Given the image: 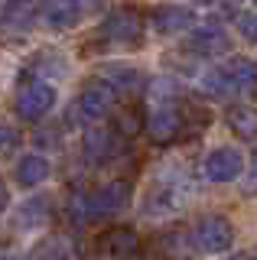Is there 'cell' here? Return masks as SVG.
<instances>
[{
	"label": "cell",
	"instance_id": "obj_29",
	"mask_svg": "<svg viewBox=\"0 0 257 260\" xmlns=\"http://www.w3.org/2000/svg\"><path fill=\"white\" fill-rule=\"evenodd\" d=\"M0 260H10V257H7V254H0Z\"/></svg>",
	"mask_w": 257,
	"mask_h": 260
},
{
	"label": "cell",
	"instance_id": "obj_4",
	"mask_svg": "<svg viewBox=\"0 0 257 260\" xmlns=\"http://www.w3.org/2000/svg\"><path fill=\"white\" fill-rule=\"evenodd\" d=\"M117 88L111 85L108 78H88L78 91V117L88 120V124H98V120L111 117L117 111Z\"/></svg>",
	"mask_w": 257,
	"mask_h": 260
},
{
	"label": "cell",
	"instance_id": "obj_6",
	"mask_svg": "<svg viewBox=\"0 0 257 260\" xmlns=\"http://www.w3.org/2000/svg\"><path fill=\"white\" fill-rule=\"evenodd\" d=\"M147 134L150 143L156 146H170L176 140H182V101H156L153 114H147Z\"/></svg>",
	"mask_w": 257,
	"mask_h": 260
},
{
	"label": "cell",
	"instance_id": "obj_23",
	"mask_svg": "<svg viewBox=\"0 0 257 260\" xmlns=\"http://www.w3.org/2000/svg\"><path fill=\"white\" fill-rule=\"evenodd\" d=\"M159 247H163V254H170V257H186V250L196 247V244H192V234L186 238V234H179V231H166L163 238H159Z\"/></svg>",
	"mask_w": 257,
	"mask_h": 260
},
{
	"label": "cell",
	"instance_id": "obj_9",
	"mask_svg": "<svg viewBox=\"0 0 257 260\" xmlns=\"http://www.w3.org/2000/svg\"><path fill=\"white\" fill-rule=\"evenodd\" d=\"M140 250V234L131 224H114L98 238V254L111 260H131Z\"/></svg>",
	"mask_w": 257,
	"mask_h": 260
},
{
	"label": "cell",
	"instance_id": "obj_8",
	"mask_svg": "<svg viewBox=\"0 0 257 260\" xmlns=\"http://www.w3.org/2000/svg\"><path fill=\"white\" fill-rule=\"evenodd\" d=\"M202 176L208 182H235L244 176V153L235 146H218L202 162Z\"/></svg>",
	"mask_w": 257,
	"mask_h": 260
},
{
	"label": "cell",
	"instance_id": "obj_12",
	"mask_svg": "<svg viewBox=\"0 0 257 260\" xmlns=\"http://www.w3.org/2000/svg\"><path fill=\"white\" fill-rule=\"evenodd\" d=\"M189 49L196 55H221L224 49H228V32H224L218 23H202V26L192 29Z\"/></svg>",
	"mask_w": 257,
	"mask_h": 260
},
{
	"label": "cell",
	"instance_id": "obj_2",
	"mask_svg": "<svg viewBox=\"0 0 257 260\" xmlns=\"http://www.w3.org/2000/svg\"><path fill=\"white\" fill-rule=\"evenodd\" d=\"M131 195H134V182H131V179H111V182L91 189V192H88V221L101 224V221L117 218L120 211L127 208Z\"/></svg>",
	"mask_w": 257,
	"mask_h": 260
},
{
	"label": "cell",
	"instance_id": "obj_14",
	"mask_svg": "<svg viewBox=\"0 0 257 260\" xmlns=\"http://www.w3.org/2000/svg\"><path fill=\"white\" fill-rule=\"evenodd\" d=\"M182 205V192L176 182H166L159 179L153 189L147 192V205H143V215H170Z\"/></svg>",
	"mask_w": 257,
	"mask_h": 260
},
{
	"label": "cell",
	"instance_id": "obj_7",
	"mask_svg": "<svg viewBox=\"0 0 257 260\" xmlns=\"http://www.w3.org/2000/svg\"><path fill=\"white\" fill-rule=\"evenodd\" d=\"M124 153V137L117 134L114 127H88L82 137V156L88 166L101 169L108 166L111 159H117Z\"/></svg>",
	"mask_w": 257,
	"mask_h": 260
},
{
	"label": "cell",
	"instance_id": "obj_18",
	"mask_svg": "<svg viewBox=\"0 0 257 260\" xmlns=\"http://www.w3.org/2000/svg\"><path fill=\"white\" fill-rule=\"evenodd\" d=\"M52 218V202L46 195H36V199L23 202V208L17 211V228L20 231H33V228H46Z\"/></svg>",
	"mask_w": 257,
	"mask_h": 260
},
{
	"label": "cell",
	"instance_id": "obj_10",
	"mask_svg": "<svg viewBox=\"0 0 257 260\" xmlns=\"http://www.w3.org/2000/svg\"><path fill=\"white\" fill-rule=\"evenodd\" d=\"M150 20H153L156 32H163V36H176V32H182V29L192 26L196 13H192L189 7H179V4H159V7H153Z\"/></svg>",
	"mask_w": 257,
	"mask_h": 260
},
{
	"label": "cell",
	"instance_id": "obj_16",
	"mask_svg": "<svg viewBox=\"0 0 257 260\" xmlns=\"http://www.w3.org/2000/svg\"><path fill=\"white\" fill-rule=\"evenodd\" d=\"M224 124L238 140H257V108L251 104H231L224 111Z\"/></svg>",
	"mask_w": 257,
	"mask_h": 260
},
{
	"label": "cell",
	"instance_id": "obj_30",
	"mask_svg": "<svg viewBox=\"0 0 257 260\" xmlns=\"http://www.w3.org/2000/svg\"><path fill=\"white\" fill-rule=\"evenodd\" d=\"M131 260H143V257H131Z\"/></svg>",
	"mask_w": 257,
	"mask_h": 260
},
{
	"label": "cell",
	"instance_id": "obj_3",
	"mask_svg": "<svg viewBox=\"0 0 257 260\" xmlns=\"http://www.w3.org/2000/svg\"><path fill=\"white\" fill-rule=\"evenodd\" d=\"M101 36L108 43L127 46V49H140L143 39H147V20H143L140 10L134 7H117L101 20Z\"/></svg>",
	"mask_w": 257,
	"mask_h": 260
},
{
	"label": "cell",
	"instance_id": "obj_22",
	"mask_svg": "<svg viewBox=\"0 0 257 260\" xmlns=\"http://www.w3.org/2000/svg\"><path fill=\"white\" fill-rule=\"evenodd\" d=\"M199 85H202L205 98H215V101H228V98L241 94V91H238V85L231 81V75L224 72V65H221V69H212V72H205Z\"/></svg>",
	"mask_w": 257,
	"mask_h": 260
},
{
	"label": "cell",
	"instance_id": "obj_1",
	"mask_svg": "<svg viewBox=\"0 0 257 260\" xmlns=\"http://www.w3.org/2000/svg\"><path fill=\"white\" fill-rule=\"evenodd\" d=\"M55 85H49V81L36 78L33 72H23L20 75V85H17V98H13V111H17V117L23 120H43L46 114H49L55 108Z\"/></svg>",
	"mask_w": 257,
	"mask_h": 260
},
{
	"label": "cell",
	"instance_id": "obj_11",
	"mask_svg": "<svg viewBox=\"0 0 257 260\" xmlns=\"http://www.w3.org/2000/svg\"><path fill=\"white\" fill-rule=\"evenodd\" d=\"M39 16L52 29H72L82 20V0H43Z\"/></svg>",
	"mask_w": 257,
	"mask_h": 260
},
{
	"label": "cell",
	"instance_id": "obj_25",
	"mask_svg": "<svg viewBox=\"0 0 257 260\" xmlns=\"http://www.w3.org/2000/svg\"><path fill=\"white\" fill-rule=\"evenodd\" d=\"M20 143H23V137H20V130L13 124L0 127V156H10L13 150H20Z\"/></svg>",
	"mask_w": 257,
	"mask_h": 260
},
{
	"label": "cell",
	"instance_id": "obj_20",
	"mask_svg": "<svg viewBox=\"0 0 257 260\" xmlns=\"http://www.w3.org/2000/svg\"><path fill=\"white\" fill-rule=\"evenodd\" d=\"M224 72L231 75V81L238 85L241 94H257V62L254 59L235 55V59L224 62Z\"/></svg>",
	"mask_w": 257,
	"mask_h": 260
},
{
	"label": "cell",
	"instance_id": "obj_27",
	"mask_svg": "<svg viewBox=\"0 0 257 260\" xmlns=\"http://www.w3.org/2000/svg\"><path fill=\"white\" fill-rule=\"evenodd\" d=\"M7 205H10V192H7V182L0 179V215L7 211Z\"/></svg>",
	"mask_w": 257,
	"mask_h": 260
},
{
	"label": "cell",
	"instance_id": "obj_13",
	"mask_svg": "<svg viewBox=\"0 0 257 260\" xmlns=\"http://www.w3.org/2000/svg\"><path fill=\"white\" fill-rule=\"evenodd\" d=\"M101 78H108L111 85L117 88V94H124V98H137L143 88H147L143 72L131 69V65H101Z\"/></svg>",
	"mask_w": 257,
	"mask_h": 260
},
{
	"label": "cell",
	"instance_id": "obj_19",
	"mask_svg": "<svg viewBox=\"0 0 257 260\" xmlns=\"http://www.w3.org/2000/svg\"><path fill=\"white\" fill-rule=\"evenodd\" d=\"M212 127V111L199 101H182V140H196Z\"/></svg>",
	"mask_w": 257,
	"mask_h": 260
},
{
	"label": "cell",
	"instance_id": "obj_28",
	"mask_svg": "<svg viewBox=\"0 0 257 260\" xmlns=\"http://www.w3.org/2000/svg\"><path fill=\"white\" fill-rule=\"evenodd\" d=\"M247 192H257V159H254V169H251V176H247Z\"/></svg>",
	"mask_w": 257,
	"mask_h": 260
},
{
	"label": "cell",
	"instance_id": "obj_15",
	"mask_svg": "<svg viewBox=\"0 0 257 260\" xmlns=\"http://www.w3.org/2000/svg\"><path fill=\"white\" fill-rule=\"evenodd\" d=\"M29 260H78V244L69 234H49L29 250Z\"/></svg>",
	"mask_w": 257,
	"mask_h": 260
},
{
	"label": "cell",
	"instance_id": "obj_5",
	"mask_svg": "<svg viewBox=\"0 0 257 260\" xmlns=\"http://www.w3.org/2000/svg\"><path fill=\"white\" fill-rule=\"evenodd\" d=\"M192 244L202 254H228L235 244V224L224 215H202L192 224Z\"/></svg>",
	"mask_w": 257,
	"mask_h": 260
},
{
	"label": "cell",
	"instance_id": "obj_26",
	"mask_svg": "<svg viewBox=\"0 0 257 260\" xmlns=\"http://www.w3.org/2000/svg\"><path fill=\"white\" fill-rule=\"evenodd\" d=\"M33 143L39 146V150H46V146H52V150H59V143H62V130L59 127H39L36 134H33Z\"/></svg>",
	"mask_w": 257,
	"mask_h": 260
},
{
	"label": "cell",
	"instance_id": "obj_31",
	"mask_svg": "<svg viewBox=\"0 0 257 260\" xmlns=\"http://www.w3.org/2000/svg\"><path fill=\"white\" fill-rule=\"evenodd\" d=\"M254 4H257V0H254Z\"/></svg>",
	"mask_w": 257,
	"mask_h": 260
},
{
	"label": "cell",
	"instance_id": "obj_21",
	"mask_svg": "<svg viewBox=\"0 0 257 260\" xmlns=\"http://www.w3.org/2000/svg\"><path fill=\"white\" fill-rule=\"evenodd\" d=\"M46 179H49V162L43 156L29 153V156H23L17 162V185L20 189H36V185H43Z\"/></svg>",
	"mask_w": 257,
	"mask_h": 260
},
{
	"label": "cell",
	"instance_id": "obj_17",
	"mask_svg": "<svg viewBox=\"0 0 257 260\" xmlns=\"http://www.w3.org/2000/svg\"><path fill=\"white\" fill-rule=\"evenodd\" d=\"M114 130L124 140H134L147 130V114H143V104L140 101H127L124 108L114 111Z\"/></svg>",
	"mask_w": 257,
	"mask_h": 260
},
{
	"label": "cell",
	"instance_id": "obj_24",
	"mask_svg": "<svg viewBox=\"0 0 257 260\" xmlns=\"http://www.w3.org/2000/svg\"><path fill=\"white\" fill-rule=\"evenodd\" d=\"M235 26L247 43H257V10H241L235 16Z\"/></svg>",
	"mask_w": 257,
	"mask_h": 260
}]
</instances>
